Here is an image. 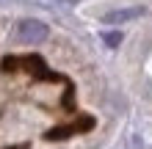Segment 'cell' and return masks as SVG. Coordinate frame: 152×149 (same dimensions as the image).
Returning a JSON list of instances; mask_svg holds the SVG:
<instances>
[{
	"label": "cell",
	"mask_w": 152,
	"mask_h": 149,
	"mask_svg": "<svg viewBox=\"0 0 152 149\" xmlns=\"http://www.w3.org/2000/svg\"><path fill=\"white\" fill-rule=\"evenodd\" d=\"M56 6H75V3H80V0H53Z\"/></svg>",
	"instance_id": "obj_5"
},
{
	"label": "cell",
	"mask_w": 152,
	"mask_h": 149,
	"mask_svg": "<svg viewBox=\"0 0 152 149\" xmlns=\"http://www.w3.org/2000/svg\"><path fill=\"white\" fill-rule=\"evenodd\" d=\"M102 41H105L108 47H119V44H122V33H119V31H108V33H102Z\"/></svg>",
	"instance_id": "obj_4"
},
{
	"label": "cell",
	"mask_w": 152,
	"mask_h": 149,
	"mask_svg": "<svg viewBox=\"0 0 152 149\" xmlns=\"http://www.w3.org/2000/svg\"><path fill=\"white\" fill-rule=\"evenodd\" d=\"M147 8L144 6H127V8H116V11H108L102 17V25H124V22H133L138 17H144Z\"/></svg>",
	"instance_id": "obj_2"
},
{
	"label": "cell",
	"mask_w": 152,
	"mask_h": 149,
	"mask_svg": "<svg viewBox=\"0 0 152 149\" xmlns=\"http://www.w3.org/2000/svg\"><path fill=\"white\" fill-rule=\"evenodd\" d=\"M47 25L42 20H22L17 25V39L22 41V44H39V41L47 39Z\"/></svg>",
	"instance_id": "obj_1"
},
{
	"label": "cell",
	"mask_w": 152,
	"mask_h": 149,
	"mask_svg": "<svg viewBox=\"0 0 152 149\" xmlns=\"http://www.w3.org/2000/svg\"><path fill=\"white\" fill-rule=\"evenodd\" d=\"M91 127V121H83V124H69V127H58V130H50L47 133V138H66V135H72V133H77V130H88Z\"/></svg>",
	"instance_id": "obj_3"
}]
</instances>
